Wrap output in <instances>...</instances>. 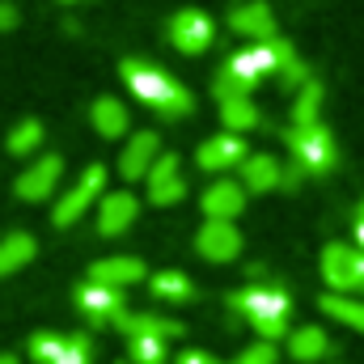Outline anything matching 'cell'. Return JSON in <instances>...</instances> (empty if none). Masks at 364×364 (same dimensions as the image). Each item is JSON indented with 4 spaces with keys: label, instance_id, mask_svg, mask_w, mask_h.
<instances>
[{
    "label": "cell",
    "instance_id": "5b68a950",
    "mask_svg": "<svg viewBox=\"0 0 364 364\" xmlns=\"http://www.w3.org/2000/svg\"><path fill=\"white\" fill-rule=\"evenodd\" d=\"M102 186H106V166H90L81 178H77L68 191H64V195H60V203H55V212H51L55 229L77 225V220H81V216L93 208V199L102 195Z\"/></svg>",
    "mask_w": 364,
    "mask_h": 364
},
{
    "label": "cell",
    "instance_id": "4fadbf2b",
    "mask_svg": "<svg viewBox=\"0 0 364 364\" xmlns=\"http://www.w3.org/2000/svg\"><path fill=\"white\" fill-rule=\"evenodd\" d=\"M246 157H250V153H246L242 136H233V132H220V136H212V140H203V144H199V153H195V166H199V170H208V174H225V170L242 166Z\"/></svg>",
    "mask_w": 364,
    "mask_h": 364
},
{
    "label": "cell",
    "instance_id": "484cf974",
    "mask_svg": "<svg viewBox=\"0 0 364 364\" xmlns=\"http://www.w3.org/2000/svg\"><path fill=\"white\" fill-rule=\"evenodd\" d=\"M43 149V123L38 119H21L13 132H9V153L13 157H34Z\"/></svg>",
    "mask_w": 364,
    "mask_h": 364
},
{
    "label": "cell",
    "instance_id": "7402d4cb",
    "mask_svg": "<svg viewBox=\"0 0 364 364\" xmlns=\"http://www.w3.org/2000/svg\"><path fill=\"white\" fill-rule=\"evenodd\" d=\"M331 352V339H326V331L322 326H296V331H288V356L301 364H314L322 360Z\"/></svg>",
    "mask_w": 364,
    "mask_h": 364
},
{
    "label": "cell",
    "instance_id": "d6a6232c",
    "mask_svg": "<svg viewBox=\"0 0 364 364\" xmlns=\"http://www.w3.org/2000/svg\"><path fill=\"white\" fill-rule=\"evenodd\" d=\"M305 178H309V174H305L296 161H288V166H284V178H279V186H284V191H296V186H301Z\"/></svg>",
    "mask_w": 364,
    "mask_h": 364
},
{
    "label": "cell",
    "instance_id": "d590c367",
    "mask_svg": "<svg viewBox=\"0 0 364 364\" xmlns=\"http://www.w3.org/2000/svg\"><path fill=\"white\" fill-rule=\"evenodd\" d=\"M178 364H220V360H212V356H203V352H186Z\"/></svg>",
    "mask_w": 364,
    "mask_h": 364
},
{
    "label": "cell",
    "instance_id": "603a6c76",
    "mask_svg": "<svg viewBox=\"0 0 364 364\" xmlns=\"http://www.w3.org/2000/svg\"><path fill=\"white\" fill-rule=\"evenodd\" d=\"M34 250H38L34 233H9V237H0V279L13 275V272H21V267L34 259Z\"/></svg>",
    "mask_w": 364,
    "mask_h": 364
},
{
    "label": "cell",
    "instance_id": "1f68e13d",
    "mask_svg": "<svg viewBox=\"0 0 364 364\" xmlns=\"http://www.w3.org/2000/svg\"><path fill=\"white\" fill-rule=\"evenodd\" d=\"M237 364H275V343H250L242 356H237Z\"/></svg>",
    "mask_w": 364,
    "mask_h": 364
},
{
    "label": "cell",
    "instance_id": "ba28073f",
    "mask_svg": "<svg viewBox=\"0 0 364 364\" xmlns=\"http://www.w3.org/2000/svg\"><path fill=\"white\" fill-rule=\"evenodd\" d=\"M195 250H199L208 263H233V259L242 255V233H237V225L203 220L199 233H195Z\"/></svg>",
    "mask_w": 364,
    "mask_h": 364
},
{
    "label": "cell",
    "instance_id": "e575fe53",
    "mask_svg": "<svg viewBox=\"0 0 364 364\" xmlns=\"http://www.w3.org/2000/svg\"><path fill=\"white\" fill-rule=\"evenodd\" d=\"M352 233H356V246L364 250V199L356 203V220H352Z\"/></svg>",
    "mask_w": 364,
    "mask_h": 364
},
{
    "label": "cell",
    "instance_id": "cb8c5ba5",
    "mask_svg": "<svg viewBox=\"0 0 364 364\" xmlns=\"http://www.w3.org/2000/svg\"><path fill=\"white\" fill-rule=\"evenodd\" d=\"M318 309H322L326 318H335V322H343V326H352V331H360V335H364V301H360V296L326 292V296L318 301Z\"/></svg>",
    "mask_w": 364,
    "mask_h": 364
},
{
    "label": "cell",
    "instance_id": "9a60e30c",
    "mask_svg": "<svg viewBox=\"0 0 364 364\" xmlns=\"http://www.w3.org/2000/svg\"><path fill=\"white\" fill-rule=\"evenodd\" d=\"M263 77L242 60V51L237 55H229L225 64H220V73H216V81H212V93H216V102H233V97H250L255 85H259Z\"/></svg>",
    "mask_w": 364,
    "mask_h": 364
},
{
    "label": "cell",
    "instance_id": "8992f818",
    "mask_svg": "<svg viewBox=\"0 0 364 364\" xmlns=\"http://www.w3.org/2000/svg\"><path fill=\"white\" fill-rule=\"evenodd\" d=\"M60 178H64V157H55V153H38L21 174H17V199H47L55 186H60Z\"/></svg>",
    "mask_w": 364,
    "mask_h": 364
},
{
    "label": "cell",
    "instance_id": "ab89813d",
    "mask_svg": "<svg viewBox=\"0 0 364 364\" xmlns=\"http://www.w3.org/2000/svg\"><path fill=\"white\" fill-rule=\"evenodd\" d=\"M360 255H364V250H360Z\"/></svg>",
    "mask_w": 364,
    "mask_h": 364
},
{
    "label": "cell",
    "instance_id": "f35d334b",
    "mask_svg": "<svg viewBox=\"0 0 364 364\" xmlns=\"http://www.w3.org/2000/svg\"><path fill=\"white\" fill-rule=\"evenodd\" d=\"M119 364H132V360H127V356H123V360H119Z\"/></svg>",
    "mask_w": 364,
    "mask_h": 364
},
{
    "label": "cell",
    "instance_id": "836d02e7",
    "mask_svg": "<svg viewBox=\"0 0 364 364\" xmlns=\"http://www.w3.org/2000/svg\"><path fill=\"white\" fill-rule=\"evenodd\" d=\"M17 21H21L17 4L13 0H0V30H17Z\"/></svg>",
    "mask_w": 364,
    "mask_h": 364
},
{
    "label": "cell",
    "instance_id": "2e32d148",
    "mask_svg": "<svg viewBox=\"0 0 364 364\" xmlns=\"http://www.w3.org/2000/svg\"><path fill=\"white\" fill-rule=\"evenodd\" d=\"M77 305H81V314L97 322V326H114L127 309H123V292H114V288H102V284H81V292H77Z\"/></svg>",
    "mask_w": 364,
    "mask_h": 364
},
{
    "label": "cell",
    "instance_id": "3957f363",
    "mask_svg": "<svg viewBox=\"0 0 364 364\" xmlns=\"http://www.w3.org/2000/svg\"><path fill=\"white\" fill-rule=\"evenodd\" d=\"M284 144H288L292 161H296L309 178L331 174V170H335V161H339L335 136H331L322 123H309V127H288V132H284Z\"/></svg>",
    "mask_w": 364,
    "mask_h": 364
},
{
    "label": "cell",
    "instance_id": "ffe728a7",
    "mask_svg": "<svg viewBox=\"0 0 364 364\" xmlns=\"http://www.w3.org/2000/svg\"><path fill=\"white\" fill-rule=\"evenodd\" d=\"M237 170H242L237 182L246 186V195H267L284 178V166H279V157H272V153H250Z\"/></svg>",
    "mask_w": 364,
    "mask_h": 364
},
{
    "label": "cell",
    "instance_id": "30bf717a",
    "mask_svg": "<svg viewBox=\"0 0 364 364\" xmlns=\"http://www.w3.org/2000/svg\"><path fill=\"white\" fill-rule=\"evenodd\" d=\"M170 43L178 47L182 55L208 51V47H212V21H208V13H199V9H178V13L170 17Z\"/></svg>",
    "mask_w": 364,
    "mask_h": 364
},
{
    "label": "cell",
    "instance_id": "5bb4252c",
    "mask_svg": "<svg viewBox=\"0 0 364 364\" xmlns=\"http://www.w3.org/2000/svg\"><path fill=\"white\" fill-rule=\"evenodd\" d=\"M229 30L250 38V43H267L275 38V13L267 0H246V4H233L229 9Z\"/></svg>",
    "mask_w": 364,
    "mask_h": 364
},
{
    "label": "cell",
    "instance_id": "44dd1931",
    "mask_svg": "<svg viewBox=\"0 0 364 364\" xmlns=\"http://www.w3.org/2000/svg\"><path fill=\"white\" fill-rule=\"evenodd\" d=\"M90 123H93L97 136L119 140V136H127V127H132V110H127L119 97H97L90 106Z\"/></svg>",
    "mask_w": 364,
    "mask_h": 364
},
{
    "label": "cell",
    "instance_id": "52a82bcc",
    "mask_svg": "<svg viewBox=\"0 0 364 364\" xmlns=\"http://www.w3.org/2000/svg\"><path fill=\"white\" fill-rule=\"evenodd\" d=\"M157 157H161L157 132H132V140H127L123 153H119V178L123 182H144L149 170L157 166Z\"/></svg>",
    "mask_w": 364,
    "mask_h": 364
},
{
    "label": "cell",
    "instance_id": "7c38bea8",
    "mask_svg": "<svg viewBox=\"0 0 364 364\" xmlns=\"http://www.w3.org/2000/svg\"><path fill=\"white\" fill-rule=\"evenodd\" d=\"M144 186H149V199H153L157 208H170V203H178L182 195H186V178H182L178 153H161V157H157V166L149 170Z\"/></svg>",
    "mask_w": 364,
    "mask_h": 364
},
{
    "label": "cell",
    "instance_id": "4316f807",
    "mask_svg": "<svg viewBox=\"0 0 364 364\" xmlns=\"http://www.w3.org/2000/svg\"><path fill=\"white\" fill-rule=\"evenodd\" d=\"M318 114H322V85L309 81L292 97V127H309V123H318Z\"/></svg>",
    "mask_w": 364,
    "mask_h": 364
},
{
    "label": "cell",
    "instance_id": "9c48e42d",
    "mask_svg": "<svg viewBox=\"0 0 364 364\" xmlns=\"http://www.w3.org/2000/svg\"><path fill=\"white\" fill-rule=\"evenodd\" d=\"M199 208H203L208 220H225V225H233V220L242 216V208H246V186L233 182V178L208 182V191L199 195Z\"/></svg>",
    "mask_w": 364,
    "mask_h": 364
},
{
    "label": "cell",
    "instance_id": "83f0119b",
    "mask_svg": "<svg viewBox=\"0 0 364 364\" xmlns=\"http://www.w3.org/2000/svg\"><path fill=\"white\" fill-rule=\"evenodd\" d=\"M153 296H161V301H191L195 284L182 272H157L153 275Z\"/></svg>",
    "mask_w": 364,
    "mask_h": 364
},
{
    "label": "cell",
    "instance_id": "74e56055",
    "mask_svg": "<svg viewBox=\"0 0 364 364\" xmlns=\"http://www.w3.org/2000/svg\"><path fill=\"white\" fill-rule=\"evenodd\" d=\"M60 4H90V0H60Z\"/></svg>",
    "mask_w": 364,
    "mask_h": 364
},
{
    "label": "cell",
    "instance_id": "e0dca14e",
    "mask_svg": "<svg viewBox=\"0 0 364 364\" xmlns=\"http://www.w3.org/2000/svg\"><path fill=\"white\" fill-rule=\"evenodd\" d=\"M114 331L123 335V339H182V326L178 318H161V314H123L119 322H114Z\"/></svg>",
    "mask_w": 364,
    "mask_h": 364
},
{
    "label": "cell",
    "instance_id": "d4e9b609",
    "mask_svg": "<svg viewBox=\"0 0 364 364\" xmlns=\"http://www.w3.org/2000/svg\"><path fill=\"white\" fill-rule=\"evenodd\" d=\"M220 123L225 132L242 136V132H255L259 127V106L250 97H233V102H220Z\"/></svg>",
    "mask_w": 364,
    "mask_h": 364
},
{
    "label": "cell",
    "instance_id": "277c9868",
    "mask_svg": "<svg viewBox=\"0 0 364 364\" xmlns=\"http://www.w3.org/2000/svg\"><path fill=\"white\" fill-rule=\"evenodd\" d=\"M322 279L331 284V292L339 296H356L364 292V255L360 246H348V242H331L322 250Z\"/></svg>",
    "mask_w": 364,
    "mask_h": 364
},
{
    "label": "cell",
    "instance_id": "6da1fadb",
    "mask_svg": "<svg viewBox=\"0 0 364 364\" xmlns=\"http://www.w3.org/2000/svg\"><path fill=\"white\" fill-rule=\"evenodd\" d=\"M119 77H123V85L136 93L149 110H157L161 119H182V114H191V106H195V97L191 90L174 81L170 73H161V68H153L149 60H123L119 64Z\"/></svg>",
    "mask_w": 364,
    "mask_h": 364
},
{
    "label": "cell",
    "instance_id": "8d00e7d4",
    "mask_svg": "<svg viewBox=\"0 0 364 364\" xmlns=\"http://www.w3.org/2000/svg\"><path fill=\"white\" fill-rule=\"evenodd\" d=\"M0 364H21L17 356H9V352H0Z\"/></svg>",
    "mask_w": 364,
    "mask_h": 364
},
{
    "label": "cell",
    "instance_id": "d6986e66",
    "mask_svg": "<svg viewBox=\"0 0 364 364\" xmlns=\"http://www.w3.org/2000/svg\"><path fill=\"white\" fill-rule=\"evenodd\" d=\"M242 60L259 73V77H279V68L284 64H292L296 60V51H292V43L288 38H267V43H250V47H242Z\"/></svg>",
    "mask_w": 364,
    "mask_h": 364
},
{
    "label": "cell",
    "instance_id": "ac0fdd59",
    "mask_svg": "<svg viewBox=\"0 0 364 364\" xmlns=\"http://www.w3.org/2000/svg\"><path fill=\"white\" fill-rule=\"evenodd\" d=\"M144 263L140 259H132V255H110V259H97L90 267V284H102V288H114V292H123L127 284H140L144 279Z\"/></svg>",
    "mask_w": 364,
    "mask_h": 364
},
{
    "label": "cell",
    "instance_id": "8fae6325",
    "mask_svg": "<svg viewBox=\"0 0 364 364\" xmlns=\"http://www.w3.org/2000/svg\"><path fill=\"white\" fill-rule=\"evenodd\" d=\"M136 216H140V199L132 191H110V195H102L93 220H97L102 237H119V233H127L136 225Z\"/></svg>",
    "mask_w": 364,
    "mask_h": 364
},
{
    "label": "cell",
    "instance_id": "f1b7e54d",
    "mask_svg": "<svg viewBox=\"0 0 364 364\" xmlns=\"http://www.w3.org/2000/svg\"><path fill=\"white\" fill-rule=\"evenodd\" d=\"M132 364H166V339H127Z\"/></svg>",
    "mask_w": 364,
    "mask_h": 364
},
{
    "label": "cell",
    "instance_id": "f546056e",
    "mask_svg": "<svg viewBox=\"0 0 364 364\" xmlns=\"http://www.w3.org/2000/svg\"><path fill=\"white\" fill-rule=\"evenodd\" d=\"M64 343H68V335H51V331H43V335H34L30 339V356L43 364H55L64 356Z\"/></svg>",
    "mask_w": 364,
    "mask_h": 364
},
{
    "label": "cell",
    "instance_id": "4dcf8cb0",
    "mask_svg": "<svg viewBox=\"0 0 364 364\" xmlns=\"http://www.w3.org/2000/svg\"><path fill=\"white\" fill-rule=\"evenodd\" d=\"M55 364H93V343L90 335H68V343H64V356Z\"/></svg>",
    "mask_w": 364,
    "mask_h": 364
},
{
    "label": "cell",
    "instance_id": "7a4b0ae2",
    "mask_svg": "<svg viewBox=\"0 0 364 364\" xmlns=\"http://www.w3.org/2000/svg\"><path fill=\"white\" fill-rule=\"evenodd\" d=\"M229 309H237V314L255 326V335H259L263 343H275V339L288 335V309H292V301H288V292L275 288V284L242 288L237 296H229Z\"/></svg>",
    "mask_w": 364,
    "mask_h": 364
}]
</instances>
